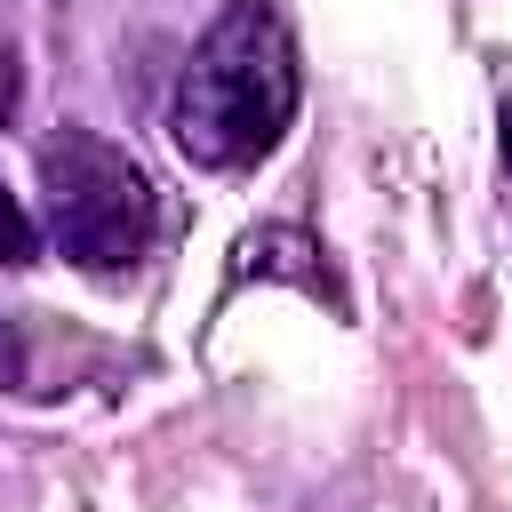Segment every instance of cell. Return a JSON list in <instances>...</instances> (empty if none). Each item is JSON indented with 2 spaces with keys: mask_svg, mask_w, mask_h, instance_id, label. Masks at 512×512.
Instances as JSON below:
<instances>
[{
  "mask_svg": "<svg viewBox=\"0 0 512 512\" xmlns=\"http://www.w3.org/2000/svg\"><path fill=\"white\" fill-rule=\"evenodd\" d=\"M296 104H304V64H296L288 16L272 0H232L176 72L168 144L208 176H240L280 152V136L296 128Z\"/></svg>",
  "mask_w": 512,
  "mask_h": 512,
  "instance_id": "cell-1",
  "label": "cell"
},
{
  "mask_svg": "<svg viewBox=\"0 0 512 512\" xmlns=\"http://www.w3.org/2000/svg\"><path fill=\"white\" fill-rule=\"evenodd\" d=\"M32 256H40V232H32L24 200L0 184V272H16V264H32Z\"/></svg>",
  "mask_w": 512,
  "mask_h": 512,
  "instance_id": "cell-4",
  "label": "cell"
},
{
  "mask_svg": "<svg viewBox=\"0 0 512 512\" xmlns=\"http://www.w3.org/2000/svg\"><path fill=\"white\" fill-rule=\"evenodd\" d=\"M24 384V328L0 312V392H16Z\"/></svg>",
  "mask_w": 512,
  "mask_h": 512,
  "instance_id": "cell-5",
  "label": "cell"
},
{
  "mask_svg": "<svg viewBox=\"0 0 512 512\" xmlns=\"http://www.w3.org/2000/svg\"><path fill=\"white\" fill-rule=\"evenodd\" d=\"M504 168H512V104H504Z\"/></svg>",
  "mask_w": 512,
  "mask_h": 512,
  "instance_id": "cell-7",
  "label": "cell"
},
{
  "mask_svg": "<svg viewBox=\"0 0 512 512\" xmlns=\"http://www.w3.org/2000/svg\"><path fill=\"white\" fill-rule=\"evenodd\" d=\"M240 280H288V288H304V296H328L336 320L352 312V296H344L328 248H320L312 232H296V224H256V232L232 248V288H240Z\"/></svg>",
  "mask_w": 512,
  "mask_h": 512,
  "instance_id": "cell-3",
  "label": "cell"
},
{
  "mask_svg": "<svg viewBox=\"0 0 512 512\" xmlns=\"http://www.w3.org/2000/svg\"><path fill=\"white\" fill-rule=\"evenodd\" d=\"M40 192H48V232L80 272H128L160 232L152 176L136 168L128 144L96 128H56L40 144Z\"/></svg>",
  "mask_w": 512,
  "mask_h": 512,
  "instance_id": "cell-2",
  "label": "cell"
},
{
  "mask_svg": "<svg viewBox=\"0 0 512 512\" xmlns=\"http://www.w3.org/2000/svg\"><path fill=\"white\" fill-rule=\"evenodd\" d=\"M16 104H24V64H16V48L0 40V128L16 120Z\"/></svg>",
  "mask_w": 512,
  "mask_h": 512,
  "instance_id": "cell-6",
  "label": "cell"
}]
</instances>
